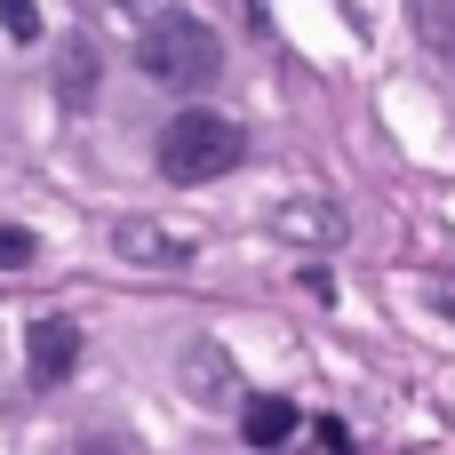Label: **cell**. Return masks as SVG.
Wrapping results in <instances>:
<instances>
[{
	"label": "cell",
	"instance_id": "cell-3",
	"mask_svg": "<svg viewBox=\"0 0 455 455\" xmlns=\"http://www.w3.org/2000/svg\"><path fill=\"white\" fill-rule=\"evenodd\" d=\"M112 256L136 264V272H184V264L200 256V240L176 232V224H160V216H120V224H112Z\"/></svg>",
	"mask_w": 455,
	"mask_h": 455
},
{
	"label": "cell",
	"instance_id": "cell-12",
	"mask_svg": "<svg viewBox=\"0 0 455 455\" xmlns=\"http://www.w3.org/2000/svg\"><path fill=\"white\" fill-rule=\"evenodd\" d=\"M120 8H152V0H120Z\"/></svg>",
	"mask_w": 455,
	"mask_h": 455
},
{
	"label": "cell",
	"instance_id": "cell-2",
	"mask_svg": "<svg viewBox=\"0 0 455 455\" xmlns=\"http://www.w3.org/2000/svg\"><path fill=\"white\" fill-rule=\"evenodd\" d=\"M240 160H248V128L224 120V112H208V104H192V112H176L160 128V176L168 184H216Z\"/></svg>",
	"mask_w": 455,
	"mask_h": 455
},
{
	"label": "cell",
	"instance_id": "cell-5",
	"mask_svg": "<svg viewBox=\"0 0 455 455\" xmlns=\"http://www.w3.org/2000/svg\"><path fill=\"white\" fill-rule=\"evenodd\" d=\"M272 232L296 240V248H344V240H352V216H344L336 200H312V192H304V200H280V208H272Z\"/></svg>",
	"mask_w": 455,
	"mask_h": 455
},
{
	"label": "cell",
	"instance_id": "cell-8",
	"mask_svg": "<svg viewBox=\"0 0 455 455\" xmlns=\"http://www.w3.org/2000/svg\"><path fill=\"white\" fill-rule=\"evenodd\" d=\"M296 424H304V416H296V400H280V392H264V400L240 408V440H248V448H288Z\"/></svg>",
	"mask_w": 455,
	"mask_h": 455
},
{
	"label": "cell",
	"instance_id": "cell-10",
	"mask_svg": "<svg viewBox=\"0 0 455 455\" xmlns=\"http://www.w3.org/2000/svg\"><path fill=\"white\" fill-rule=\"evenodd\" d=\"M0 32H8V48H32L40 40V0H0Z\"/></svg>",
	"mask_w": 455,
	"mask_h": 455
},
{
	"label": "cell",
	"instance_id": "cell-7",
	"mask_svg": "<svg viewBox=\"0 0 455 455\" xmlns=\"http://www.w3.org/2000/svg\"><path fill=\"white\" fill-rule=\"evenodd\" d=\"M96 72H104L96 40H88V32H64V64H56V104H64V112H88V104H96Z\"/></svg>",
	"mask_w": 455,
	"mask_h": 455
},
{
	"label": "cell",
	"instance_id": "cell-1",
	"mask_svg": "<svg viewBox=\"0 0 455 455\" xmlns=\"http://www.w3.org/2000/svg\"><path fill=\"white\" fill-rule=\"evenodd\" d=\"M136 72L160 80V88H176V96H200V88H216V72H224V40H216V24H200V16L160 8V16H144V32H136Z\"/></svg>",
	"mask_w": 455,
	"mask_h": 455
},
{
	"label": "cell",
	"instance_id": "cell-11",
	"mask_svg": "<svg viewBox=\"0 0 455 455\" xmlns=\"http://www.w3.org/2000/svg\"><path fill=\"white\" fill-rule=\"evenodd\" d=\"M32 256H40V240H32L24 224H0V272H24Z\"/></svg>",
	"mask_w": 455,
	"mask_h": 455
},
{
	"label": "cell",
	"instance_id": "cell-9",
	"mask_svg": "<svg viewBox=\"0 0 455 455\" xmlns=\"http://www.w3.org/2000/svg\"><path fill=\"white\" fill-rule=\"evenodd\" d=\"M408 16H416L432 56H455V0H408Z\"/></svg>",
	"mask_w": 455,
	"mask_h": 455
},
{
	"label": "cell",
	"instance_id": "cell-4",
	"mask_svg": "<svg viewBox=\"0 0 455 455\" xmlns=\"http://www.w3.org/2000/svg\"><path fill=\"white\" fill-rule=\"evenodd\" d=\"M72 368H80V328L56 320V312H40L24 328V376H32V392H56Z\"/></svg>",
	"mask_w": 455,
	"mask_h": 455
},
{
	"label": "cell",
	"instance_id": "cell-6",
	"mask_svg": "<svg viewBox=\"0 0 455 455\" xmlns=\"http://www.w3.org/2000/svg\"><path fill=\"white\" fill-rule=\"evenodd\" d=\"M176 384H184L200 408H224V400L240 392V368H232V352H224V344H192V352L176 360Z\"/></svg>",
	"mask_w": 455,
	"mask_h": 455
}]
</instances>
